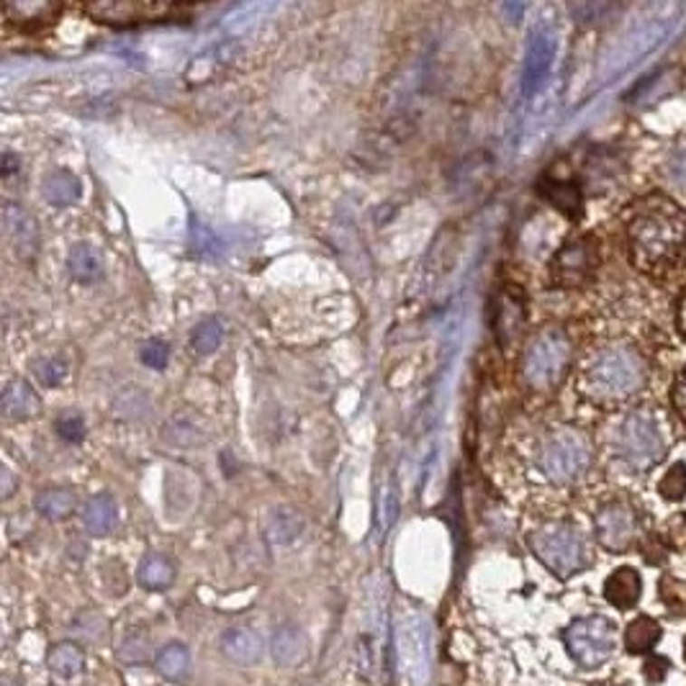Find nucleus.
<instances>
[{"mask_svg": "<svg viewBox=\"0 0 686 686\" xmlns=\"http://www.w3.org/2000/svg\"><path fill=\"white\" fill-rule=\"evenodd\" d=\"M627 244L640 271H669L686 250V214L666 198H648L630 219Z\"/></svg>", "mask_w": 686, "mask_h": 686, "instance_id": "obj_1", "label": "nucleus"}, {"mask_svg": "<svg viewBox=\"0 0 686 686\" xmlns=\"http://www.w3.org/2000/svg\"><path fill=\"white\" fill-rule=\"evenodd\" d=\"M586 384L599 399H627L645 384V363L630 348H606L591 360Z\"/></svg>", "mask_w": 686, "mask_h": 686, "instance_id": "obj_2", "label": "nucleus"}, {"mask_svg": "<svg viewBox=\"0 0 686 686\" xmlns=\"http://www.w3.org/2000/svg\"><path fill=\"white\" fill-rule=\"evenodd\" d=\"M529 548L560 578L578 574L586 566V543L571 522H548L529 535Z\"/></svg>", "mask_w": 686, "mask_h": 686, "instance_id": "obj_3", "label": "nucleus"}, {"mask_svg": "<svg viewBox=\"0 0 686 686\" xmlns=\"http://www.w3.org/2000/svg\"><path fill=\"white\" fill-rule=\"evenodd\" d=\"M615 453L635 471L653 468L666 455V440L658 419L651 412H633L624 416L615 434Z\"/></svg>", "mask_w": 686, "mask_h": 686, "instance_id": "obj_4", "label": "nucleus"}, {"mask_svg": "<svg viewBox=\"0 0 686 686\" xmlns=\"http://www.w3.org/2000/svg\"><path fill=\"white\" fill-rule=\"evenodd\" d=\"M571 366V342L558 329H548L538 335L525 352L522 373L525 381L538 391H548L560 384L566 370Z\"/></svg>", "mask_w": 686, "mask_h": 686, "instance_id": "obj_5", "label": "nucleus"}, {"mask_svg": "<svg viewBox=\"0 0 686 686\" xmlns=\"http://www.w3.org/2000/svg\"><path fill=\"white\" fill-rule=\"evenodd\" d=\"M591 463L589 440L576 430L553 432L540 450V468L556 483H571L586 473Z\"/></svg>", "mask_w": 686, "mask_h": 686, "instance_id": "obj_6", "label": "nucleus"}, {"mask_svg": "<svg viewBox=\"0 0 686 686\" xmlns=\"http://www.w3.org/2000/svg\"><path fill=\"white\" fill-rule=\"evenodd\" d=\"M563 643L578 666L596 669L615 653L617 630L606 617H584L563 630Z\"/></svg>", "mask_w": 686, "mask_h": 686, "instance_id": "obj_7", "label": "nucleus"}, {"mask_svg": "<svg viewBox=\"0 0 686 686\" xmlns=\"http://www.w3.org/2000/svg\"><path fill=\"white\" fill-rule=\"evenodd\" d=\"M85 14L100 24L131 26V24L170 21L183 14L188 16V8H180L173 3H155V0H96L85 5Z\"/></svg>", "mask_w": 686, "mask_h": 686, "instance_id": "obj_8", "label": "nucleus"}, {"mask_svg": "<svg viewBox=\"0 0 686 686\" xmlns=\"http://www.w3.org/2000/svg\"><path fill=\"white\" fill-rule=\"evenodd\" d=\"M599 265V250L594 237L568 242L553 260V283L563 288H578L589 281Z\"/></svg>", "mask_w": 686, "mask_h": 686, "instance_id": "obj_9", "label": "nucleus"}, {"mask_svg": "<svg viewBox=\"0 0 686 686\" xmlns=\"http://www.w3.org/2000/svg\"><path fill=\"white\" fill-rule=\"evenodd\" d=\"M638 532V519L635 511L623 501H609L596 514V538L606 550H627Z\"/></svg>", "mask_w": 686, "mask_h": 686, "instance_id": "obj_10", "label": "nucleus"}, {"mask_svg": "<svg viewBox=\"0 0 686 686\" xmlns=\"http://www.w3.org/2000/svg\"><path fill=\"white\" fill-rule=\"evenodd\" d=\"M0 219H3V232L8 242L14 244L18 257L24 260H32L39 250V226H36V219L26 211L24 206H18L14 201L3 204V211H0Z\"/></svg>", "mask_w": 686, "mask_h": 686, "instance_id": "obj_11", "label": "nucleus"}, {"mask_svg": "<svg viewBox=\"0 0 686 686\" xmlns=\"http://www.w3.org/2000/svg\"><path fill=\"white\" fill-rule=\"evenodd\" d=\"M553 54H556V36L548 29H538L532 33V42H529L525 57V70H522L525 96H532L543 85L545 75L550 70V62H553Z\"/></svg>", "mask_w": 686, "mask_h": 686, "instance_id": "obj_12", "label": "nucleus"}, {"mask_svg": "<svg viewBox=\"0 0 686 686\" xmlns=\"http://www.w3.org/2000/svg\"><path fill=\"white\" fill-rule=\"evenodd\" d=\"M219 648H222V655L229 663L242 666V669H250V666H257L262 661L265 640L260 638L255 630H250V627H229V630L222 633Z\"/></svg>", "mask_w": 686, "mask_h": 686, "instance_id": "obj_13", "label": "nucleus"}, {"mask_svg": "<svg viewBox=\"0 0 686 686\" xmlns=\"http://www.w3.org/2000/svg\"><path fill=\"white\" fill-rule=\"evenodd\" d=\"M271 653L275 658V663H281L286 669H299V666H303L309 661V653H311L309 633L303 630L301 624H281L272 633Z\"/></svg>", "mask_w": 686, "mask_h": 686, "instance_id": "obj_14", "label": "nucleus"}, {"mask_svg": "<svg viewBox=\"0 0 686 686\" xmlns=\"http://www.w3.org/2000/svg\"><path fill=\"white\" fill-rule=\"evenodd\" d=\"M0 412H3L5 419H14V422L33 419V416L42 412V399L32 388V384L16 378V381H11V384L5 386V391L0 396Z\"/></svg>", "mask_w": 686, "mask_h": 686, "instance_id": "obj_15", "label": "nucleus"}, {"mask_svg": "<svg viewBox=\"0 0 686 686\" xmlns=\"http://www.w3.org/2000/svg\"><path fill=\"white\" fill-rule=\"evenodd\" d=\"M47 669L57 681H72L85 673V651L78 643H57L47 655Z\"/></svg>", "mask_w": 686, "mask_h": 686, "instance_id": "obj_16", "label": "nucleus"}, {"mask_svg": "<svg viewBox=\"0 0 686 686\" xmlns=\"http://www.w3.org/2000/svg\"><path fill=\"white\" fill-rule=\"evenodd\" d=\"M640 591H643V581H640L638 571L630 566H623L606 578L605 599L617 609H633L638 605Z\"/></svg>", "mask_w": 686, "mask_h": 686, "instance_id": "obj_17", "label": "nucleus"}, {"mask_svg": "<svg viewBox=\"0 0 686 686\" xmlns=\"http://www.w3.org/2000/svg\"><path fill=\"white\" fill-rule=\"evenodd\" d=\"M116 522H119V507L109 494H96L82 507V525L93 538L111 535Z\"/></svg>", "mask_w": 686, "mask_h": 686, "instance_id": "obj_18", "label": "nucleus"}, {"mask_svg": "<svg viewBox=\"0 0 686 686\" xmlns=\"http://www.w3.org/2000/svg\"><path fill=\"white\" fill-rule=\"evenodd\" d=\"M42 195L49 206H72L75 201H81L82 186L70 170H52L42 177Z\"/></svg>", "mask_w": 686, "mask_h": 686, "instance_id": "obj_19", "label": "nucleus"}, {"mask_svg": "<svg viewBox=\"0 0 686 686\" xmlns=\"http://www.w3.org/2000/svg\"><path fill=\"white\" fill-rule=\"evenodd\" d=\"M137 581L147 591L170 589L176 581V563L162 553H149V556H144L139 568H137Z\"/></svg>", "mask_w": 686, "mask_h": 686, "instance_id": "obj_20", "label": "nucleus"}, {"mask_svg": "<svg viewBox=\"0 0 686 686\" xmlns=\"http://www.w3.org/2000/svg\"><path fill=\"white\" fill-rule=\"evenodd\" d=\"M191 651L183 643H167L160 648V653L155 655V669L165 681L183 684L191 676Z\"/></svg>", "mask_w": 686, "mask_h": 686, "instance_id": "obj_21", "label": "nucleus"}, {"mask_svg": "<svg viewBox=\"0 0 686 686\" xmlns=\"http://www.w3.org/2000/svg\"><path fill=\"white\" fill-rule=\"evenodd\" d=\"M67 271L78 283H96L103 275V260L88 242H78L67 255Z\"/></svg>", "mask_w": 686, "mask_h": 686, "instance_id": "obj_22", "label": "nucleus"}, {"mask_svg": "<svg viewBox=\"0 0 686 686\" xmlns=\"http://www.w3.org/2000/svg\"><path fill=\"white\" fill-rule=\"evenodd\" d=\"M540 195L550 206H556L560 214H566L568 219L581 216V191L574 183H563V180H540Z\"/></svg>", "mask_w": 686, "mask_h": 686, "instance_id": "obj_23", "label": "nucleus"}, {"mask_svg": "<svg viewBox=\"0 0 686 686\" xmlns=\"http://www.w3.org/2000/svg\"><path fill=\"white\" fill-rule=\"evenodd\" d=\"M62 11L60 3H47V0H36V3H3V16L11 24H52L57 14Z\"/></svg>", "mask_w": 686, "mask_h": 686, "instance_id": "obj_24", "label": "nucleus"}, {"mask_svg": "<svg viewBox=\"0 0 686 686\" xmlns=\"http://www.w3.org/2000/svg\"><path fill=\"white\" fill-rule=\"evenodd\" d=\"M75 507H78V499L70 489H47V491H39L33 499V510L52 522L67 519L75 511Z\"/></svg>", "mask_w": 686, "mask_h": 686, "instance_id": "obj_25", "label": "nucleus"}, {"mask_svg": "<svg viewBox=\"0 0 686 686\" xmlns=\"http://www.w3.org/2000/svg\"><path fill=\"white\" fill-rule=\"evenodd\" d=\"M116 658H119L124 666H144V663H149V658H152V643H149V635L144 633L142 627L129 630L127 635L121 638L119 648H116Z\"/></svg>", "mask_w": 686, "mask_h": 686, "instance_id": "obj_26", "label": "nucleus"}, {"mask_svg": "<svg viewBox=\"0 0 686 686\" xmlns=\"http://www.w3.org/2000/svg\"><path fill=\"white\" fill-rule=\"evenodd\" d=\"M658 638H661V624L651 617H638L624 630V648L630 653H645L658 643Z\"/></svg>", "mask_w": 686, "mask_h": 686, "instance_id": "obj_27", "label": "nucleus"}, {"mask_svg": "<svg viewBox=\"0 0 686 686\" xmlns=\"http://www.w3.org/2000/svg\"><path fill=\"white\" fill-rule=\"evenodd\" d=\"M224 339V324L216 317L198 321L191 335V348L198 355H211L214 350H219Z\"/></svg>", "mask_w": 686, "mask_h": 686, "instance_id": "obj_28", "label": "nucleus"}, {"mask_svg": "<svg viewBox=\"0 0 686 686\" xmlns=\"http://www.w3.org/2000/svg\"><path fill=\"white\" fill-rule=\"evenodd\" d=\"M519 324H522V306L514 301V299L501 296L499 309H496V332L501 337V342H507V337L517 335Z\"/></svg>", "mask_w": 686, "mask_h": 686, "instance_id": "obj_29", "label": "nucleus"}, {"mask_svg": "<svg viewBox=\"0 0 686 686\" xmlns=\"http://www.w3.org/2000/svg\"><path fill=\"white\" fill-rule=\"evenodd\" d=\"M272 543H291L299 532H301V519L293 511H275L268 525Z\"/></svg>", "mask_w": 686, "mask_h": 686, "instance_id": "obj_30", "label": "nucleus"}, {"mask_svg": "<svg viewBox=\"0 0 686 686\" xmlns=\"http://www.w3.org/2000/svg\"><path fill=\"white\" fill-rule=\"evenodd\" d=\"M658 491L666 501H681L686 496V463L671 465L669 473L658 483Z\"/></svg>", "mask_w": 686, "mask_h": 686, "instance_id": "obj_31", "label": "nucleus"}, {"mask_svg": "<svg viewBox=\"0 0 686 686\" xmlns=\"http://www.w3.org/2000/svg\"><path fill=\"white\" fill-rule=\"evenodd\" d=\"M33 373H36L39 384L54 388V386H60L67 378V360H62V357H44V360H39L33 366Z\"/></svg>", "mask_w": 686, "mask_h": 686, "instance_id": "obj_32", "label": "nucleus"}, {"mask_svg": "<svg viewBox=\"0 0 686 686\" xmlns=\"http://www.w3.org/2000/svg\"><path fill=\"white\" fill-rule=\"evenodd\" d=\"M139 357L147 367L152 370H165L170 363V345L165 339H147L139 350Z\"/></svg>", "mask_w": 686, "mask_h": 686, "instance_id": "obj_33", "label": "nucleus"}, {"mask_svg": "<svg viewBox=\"0 0 686 686\" xmlns=\"http://www.w3.org/2000/svg\"><path fill=\"white\" fill-rule=\"evenodd\" d=\"M191 247L201 255L214 257L222 252V242L216 240V234L208 229V226H201V224H193L191 226Z\"/></svg>", "mask_w": 686, "mask_h": 686, "instance_id": "obj_34", "label": "nucleus"}, {"mask_svg": "<svg viewBox=\"0 0 686 686\" xmlns=\"http://www.w3.org/2000/svg\"><path fill=\"white\" fill-rule=\"evenodd\" d=\"M57 434L62 437L64 443H82L85 440V422L78 414H67L57 422Z\"/></svg>", "mask_w": 686, "mask_h": 686, "instance_id": "obj_35", "label": "nucleus"}, {"mask_svg": "<svg viewBox=\"0 0 686 686\" xmlns=\"http://www.w3.org/2000/svg\"><path fill=\"white\" fill-rule=\"evenodd\" d=\"M666 176H669L671 183L686 188V147L676 149V152L671 155L669 165H666Z\"/></svg>", "mask_w": 686, "mask_h": 686, "instance_id": "obj_36", "label": "nucleus"}, {"mask_svg": "<svg viewBox=\"0 0 686 686\" xmlns=\"http://www.w3.org/2000/svg\"><path fill=\"white\" fill-rule=\"evenodd\" d=\"M666 671H669V661H666V658H651V661L645 663V676H648L653 684H658V681L666 676Z\"/></svg>", "mask_w": 686, "mask_h": 686, "instance_id": "obj_37", "label": "nucleus"}, {"mask_svg": "<svg viewBox=\"0 0 686 686\" xmlns=\"http://www.w3.org/2000/svg\"><path fill=\"white\" fill-rule=\"evenodd\" d=\"M673 404H676V409H679V414L686 422V370L681 373V378H679V384L673 388Z\"/></svg>", "mask_w": 686, "mask_h": 686, "instance_id": "obj_38", "label": "nucleus"}, {"mask_svg": "<svg viewBox=\"0 0 686 686\" xmlns=\"http://www.w3.org/2000/svg\"><path fill=\"white\" fill-rule=\"evenodd\" d=\"M16 170H21V160L14 152H3V177H11Z\"/></svg>", "mask_w": 686, "mask_h": 686, "instance_id": "obj_39", "label": "nucleus"}, {"mask_svg": "<svg viewBox=\"0 0 686 686\" xmlns=\"http://www.w3.org/2000/svg\"><path fill=\"white\" fill-rule=\"evenodd\" d=\"M0 476H3V496L8 499V496H11V473H8V468H3Z\"/></svg>", "mask_w": 686, "mask_h": 686, "instance_id": "obj_40", "label": "nucleus"}, {"mask_svg": "<svg viewBox=\"0 0 686 686\" xmlns=\"http://www.w3.org/2000/svg\"><path fill=\"white\" fill-rule=\"evenodd\" d=\"M684 658H686V640H684Z\"/></svg>", "mask_w": 686, "mask_h": 686, "instance_id": "obj_41", "label": "nucleus"}]
</instances>
